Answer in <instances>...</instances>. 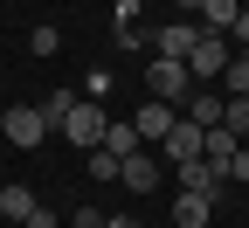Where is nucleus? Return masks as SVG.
I'll use <instances>...</instances> for the list:
<instances>
[{
  "label": "nucleus",
  "instance_id": "f257e3e1",
  "mask_svg": "<svg viewBox=\"0 0 249 228\" xmlns=\"http://www.w3.org/2000/svg\"><path fill=\"white\" fill-rule=\"evenodd\" d=\"M104 124H111V118H104V104H97V97H76V104H70V118H62L55 132L70 139V145H83V152H97V145H104Z\"/></svg>",
  "mask_w": 249,
  "mask_h": 228
},
{
  "label": "nucleus",
  "instance_id": "f03ea898",
  "mask_svg": "<svg viewBox=\"0 0 249 228\" xmlns=\"http://www.w3.org/2000/svg\"><path fill=\"white\" fill-rule=\"evenodd\" d=\"M145 97H160V104H187V97H194V76H187V62H145Z\"/></svg>",
  "mask_w": 249,
  "mask_h": 228
},
{
  "label": "nucleus",
  "instance_id": "7ed1b4c3",
  "mask_svg": "<svg viewBox=\"0 0 249 228\" xmlns=\"http://www.w3.org/2000/svg\"><path fill=\"white\" fill-rule=\"evenodd\" d=\"M0 132H7L14 152H35V145L49 139V118H42V104H14L7 118H0Z\"/></svg>",
  "mask_w": 249,
  "mask_h": 228
},
{
  "label": "nucleus",
  "instance_id": "20e7f679",
  "mask_svg": "<svg viewBox=\"0 0 249 228\" xmlns=\"http://www.w3.org/2000/svg\"><path fill=\"white\" fill-rule=\"evenodd\" d=\"M229 35H208V28H201V42H194V55H187V76H194V83H208V76H222L229 70Z\"/></svg>",
  "mask_w": 249,
  "mask_h": 228
},
{
  "label": "nucleus",
  "instance_id": "39448f33",
  "mask_svg": "<svg viewBox=\"0 0 249 228\" xmlns=\"http://www.w3.org/2000/svg\"><path fill=\"white\" fill-rule=\"evenodd\" d=\"M201 42V21H166V28H152V49H160L166 62H187Z\"/></svg>",
  "mask_w": 249,
  "mask_h": 228
},
{
  "label": "nucleus",
  "instance_id": "423d86ee",
  "mask_svg": "<svg viewBox=\"0 0 249 228\" xmlns=\"http://www.w3.org/2000/svg\"><path fill=\"white\" fill-rule=\"evenodd\" d=\"M222 187H229L222 166H208V159H180V193H208V201H222Z\"/></svg>",
  "mask_w": 249,
  "mask_h": 228
},
{
  "label": "nucleus",
  "instance_id": "0eeeda50",
  "mask_svg": "<svg viewBox=\"0 0 249 228\" xmlns=\"http://www.w3.org/2000/svg\"><path fill=\"white\" fill-rule=\"evenodd\" d=\"M201 139H208V132H201L194 118H173V132L160 139V152L173 159V166H180V159H201Z\"/></svg>",
  "mask_w": 249,
  "mask_h": 228
},
{
  "label": "nucleus",
  "instance_id": "6e6552de",
  "mask_svg": "<svg viewBox=\"0 0 249 228\" xmlns=\"http://www.w3.org/2000/svg\"><path fill=\"white\" fill-rule=\"evenodd\" d=\"M222 111H229V97H222V90H194V97L180 104V118H194L201 132H214V124H222Z\"/></svg>",
  "mask_w": 249,
  "mask_h": 228
},
{
  "label": "nucleus",
  "instance_id": "1a4fd4ad",
  "mask_svg": "<svg viewBox=\"0 0 249 228\" xmlns=\"http://www.w3.org/2000/svg\"><path fill=\"white\" fill-rule=\"evenodd\" d=\"M173 118H180V111H173V104H160V97H145V104L132 111L139 139H166V132H173Z\"/></svg>",
  "mask_w": 249,
  "mask_h": 228
},
{
  "label": "nucleus",
  "instance_id": "9d476101",
  "mask_svg": "<svg viewBox=\"0 0 249 228\" xmlns=\"http://www.w3.org/2000/svg\"><path fill=\"white\" fill-rule=\"evenodd\" d=\"M118 180L132 187V193H152V187H160V159H152V152H132V159L118 166Z\"/></svg>",
  "mask_w": 249,
  "mask_h": 228
},
{
  "label": "nucleus",
  "instance_id": "9b49d317",
  "mask_svg": "<svg viewBox=\"0 0 249 228\" xmlns=\"http://www.w3.org/2000/svg\"><path fill=\"white\" fill-rule=\"evenodd\" d=\"M104 152H111V159H132V152H145L139 124H132V118H111V124H104Z\"/></svg>",
  "mask_w": 249,
  "mask_h": 228
},
{
  "label": "nucleus",
  "instance_id": "f8f14e48",
  "mask_svg": "<svg viewBox=\"0 0 249 228\" xmlns=\"http://www.w3.org/2000/svg\"><path fill=\"white\" fill-rule=\"evenodd\" d=\"M208 214H214L208 193H180L173 201V228H208Z\"/></svg>",
  "mask_w": 249,
  "mask_h": 228
},
{
  "label": "nucleus",
  "instance_id": "ddd939ff",
  "mask_svg": "<svg viewBox=\"0 0 249 228\" xmlns=\"http://www.w3.org/2000/svg\"><path fill=\"white\" fill-rule=\"evenodd\" d=\"M235 14H242V0H201V28H208V35H229Z\"/></svg>",
  "mask_w": 249,
  "mask_h": 228
},
{
  "label": "nucleus",
  "instance_id": "4468645a",
  "mask_svg": "<svg viewBox=\"0 0 249 228\" xmlns=\"http://www.w3.org/2000/svg\"><path fill=\"white\" fill-rule=\"evenodd\" d=\"M35 208H42V201H35L28 187H0V214H7V221H28Z\"/></svg>",
  "mask_w": 249,
  "mask_h": 228
},
{
  "label": "nucleus",
  "instance_id": "2eb2a0df",
  "mask_svg": "<svg viewBox=\"0 0 249 228\" xmlns=\"http://www.w3.org/2000/svg\"><path fill=\"white\" fill-rule=\"evenodd\" d=\"M222 97H249V55H229V70H222Z\"/></svg>",
  "mask_w": 249,
  "mask_h": 228
},
{
  "label": "nucleus",
  "instance_id": "dca6fc26",
  "mask_svg": "<svg viewBox=\"0 0 249 228\" xmlns=\"http://www.w3.org/2000/svg\"><path fill=\"white\" fill-rule=\"evenodd\" d=\"M222 124L235 139H249V97H229V111H222Z\"/></svg>",
  "mask_w": 249,
  "mask_h": 228
},
{
  "label": "nucleus",
  "instance_id": "f3484780",
  "mask_svg": "<svg viewBox=\"0 0 249 228\" xmlns=\"http://www.w3.org/2000/svg\"><path fill=\"white\" fill-rule=\"evenodd\" d=\"M118 166H124V159H111L104 145H97V152H90V180H118Z\"/></svg>",
  "mask_w": 249,
  "mask_h": 228
},
{
  "label": "nucleus",
  "instance_id": "a211bd4d",
  "mask_svg": "<svg viewBox=\"0 0 249 228\" xmlns=\"http://www.w3.org/2000/svg\"><path fill=\"white\" fill-rule=\"evenodd\" d=\"M28 49H35V55H55V49H62V35H55V28L42 21V28H35V35H28Z\"/></svg>",
  "mask_w": 249,
  "mask_h": 228
},
{
  "label": "nucleus",
  "instance_id": "6ab92c4d",
  "mask_svg": "<svg viewBox=\"0 0 249 228\" xmlns=\"http://www.w3.org/2000/svg\"><path fill=\"white\" fill-rule=\"evenodd\" d=\"M229 187H249V145H235V159H229Z\"/></svg>",
  "mask_w": 249,
  "mask_h": 228
},
{
  "label": "nucleus",
  "instance_id": "aec40b11",
  "mask_svg": "<svg viewBox=\"0 0 249 228\" xmlns=\"http://www.w3.org/2000/svg\"><path fill=\"white\" fill-rule=\"evenodd\" d=\"M70 228H104V214H97V208H76V214H70Z\"/></svg>",
  "mask_w": 249,
  "mask_h": 228
},
{
  "label": "nucleus",
  "instance_id": "412c9836",
  "mask_svg": "<svg viewBox=\"0 0 249 228\" xmlns=\"http://www.w3.org/2000/svg\"><path fill=\"white\" fill-rule=\"evenodd\" d=\"M21 228H62V221H55V208H35V214L21 221Z\"/></svg>",
  "mask_w": 249,
  "mask_h": 228
},
{
  "label": "nucleus",
  "instance_id": "4be33fe9",
  "mask_svg": "<svg viewBox=\"0 0 249 228\" xmlns=\"http://www.w3.org/2000/svg\"><path fill=\"white\" fill-rule=\"evenodd\" d=\"M229 35H235V42H242V49H249V7H242V14H235V28H229Z\"/></svg>",
  "mask_w": 249,
  "mask_h": 228
},
{
  "label": "nucleus",
  "instance_id": "5701e85b",
  "mask_svg": "<svg viewBox=\"0 0 249 228\" xmlns=\"http://www.w3.org/2000/svg\"><path fill=\"white\" fill-rule=\"evenodd\" d=\"M104 228H145V221H132V214H104Z\"/></svg>",
  "mask_w": 249,
  "mask_h": 228
},
{
  "label": "nucleus",
  "instance_id": "b1692460",
  "mask_svg": "<svg viewBox=\"0 0 249 228\" xmlns=\"http://www.w3.org/2000/svg\"><path fill=\"white\" fill-rule=\"evenodd\" d=\"M173 7H180V21H187V7H194V14H201V0H173Z\"/></svg>",
  "mask_w": 249,
  "mask_h": 228
}]
</instances>
